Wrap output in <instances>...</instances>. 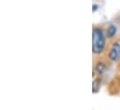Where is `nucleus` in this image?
Masks as SVG:
<instances>
[{"label":"nucleus","instance_id":"obj_1","mask_svg":"<svg viewBox=\"0 0 120 110\" xmlns=\"http://www.w3.org/2000/svg\"><path fill=\"white\" fill-rule=\"evenodd\" d=\"M105 48V35L101 28H94L92 34V51L96 54H100Z\"/></svg>","mask_w":120,"mask_h":110},{"label":"nucleus","instance_id":"obj_2","mask_svg":"<svg viewBox=\"0 0 120 110\" xmlns=\"http://www.w3.org/2000/svg\"><path fill=\"white\" fill-rule=\"evenodd\" d=\"M120 57V44L119 43H115L110 51H109V58L111 61H117Z\"/></svg>","mask_w":120,"mask_h":110},{"label":"nucleus","instance_id":"obj_3","mask_svg":"<svg viewBox=\"0 0 120 110\" xmlns=\"http://www.w3.org/2000/svg\"><path fill=\"white\" fill-rule=\"evenodd\" d=\"M103 70H104V64L101 63H99L97 64L96 68H95V71L100 75V74H101V73L103 72Z\"/></svg>","mask_w":120,"mask_h":110},{"label":"nucleus","instance_id":"obj_4","mask_svg":"<svg viewBox=\"0 0 120 110\" xmlns=\"http://www.w3.org/2000/svg\"><path fill=\"white\" fill-rule=\"evenodd\" d=\"M108 35L109 36H113L114 35H115V33H116V27L114 26V25H111L110 27L108 28Z\"/></svg>","mask_w":120,"mask_h":110}]
</instances>
